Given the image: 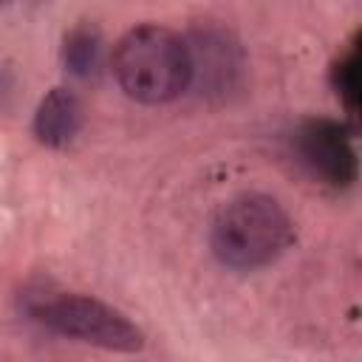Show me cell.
Instances as JSON below:
<instances>
[{"label": "cell", "mask_w": 362, "mask_h": 362, "mask_svg": "<svg viewBox=\"0 0 362 362\" xmlns=\"http://www.w3.org/2000/svg\"><path fill=\"white\" fill-rule=\"evenodd\" d=\"M110 68L124 96L141 105L173 102L192 85L187 40L156 23H141L122 34L113 45Z\"/></svg>", "instance_id": "obj_1"}, {"label": "cell", "mask_w": 362, "mask_h": 362, "mask_svg": "<svg viewBox=\"0 0 362 362\" xmlns=\"http://www.w3.org/2000/svg\"><path fill=\"white\" fill-rule=\"evenodd\" d=\"M294 240L286 209L263 192H243L226 201L209 232L212 255L235 272H255L274 263Z\"/></svg>", "instance_id": "obj_2"}, {"label": "cell", "mask_w": 362, "mask_h": 362, "mask_svg": "<svg viewBox=\"0 0 362 362\" xmlns=\"http://www.w3.org/2000/svg\"><path fill=\"white\" fill-rule=\"evenodd\" d=\"M25 314L45 331L85 345L119 354H136L144 348V334L136 322L88 294H31L25 300Z\"/></svg>", "instance_id": "obj_3"}, {"label": "cell", "mask_w": 362, "mask_h": 362, "mask_svg": "<svg viewBox=\"0 0 362 362\" xmlns=\"http://www.w3.org/2000/svg\"><path fill=\"white\" fill-rule=\"evenodd\" d=\"M294 153L322 184L348 189L356 181L359 161L351 130L337 119H305L294 130Z\"/></svg>", "instance_id": "obj_4"}, {"label": "cell", "mask_w": 362, "mask_h": 362, "mask_svg": "<svg viewBox=\"0 0 362 362\" xmlns=\"http://www.w3.org/2000/svg\"><path fill=\"white\" fill-rule=\"evenodd\" d=\"M189 59H192V79H201V85L209 93H226L232 88V79L240 71L238 62V45L229 42V37L221 28H204L192 34Z\"/></svg>", "instance_id": "obj_5"}, {"label": "cell", "mask_w": 362, "mask_h": 362, "mask_svg": "<svg viewBox=\"0 0 362 362\" xmlns=\"http://www.w3.org/2000/svg\"><path fill=\"white\" fill-rule=\"evenodd\" d=\"M82 130V102L71 88H51L34 113V136L45 147H68Z\"/></svg>", "instance_id": "obj_6"}, {"label": "cell", "mask_w": 362, "mask_h": 362, "mask_svg": "<svg viewBox=\"0 0 362 362\" xmlns=\"http://www.w3.org/2000/svg\"><path fill=\"white\" fill-rule=\"evenodd\" d=\"M102 62V34L90 23L74 25L62 40V65L71 76L90 79Z\"/></svg>", "instance_id": "obj_7"}, {"label": "cell", "mask_w": 362, "mask_h": 362, "mask_svg": "<svg viewBox=\"0 0 362 362\" xmlns=\"http://www.w3.org/2000/svg\"><path fill=\"white\" fill-rule=\"evenodd\" d=\"M362 57H359V37H354L348 42V48L339 54V59L331 65V85L339 96V102L345 105L348 116L356 119L359 113V102H362Z\"/></svg>", "instance_id": "obj_8"}, {"label": "cell", "mask_w": 362, "mask_h": 362, "mask_svg": "<svg viewBox=\"0 0 362 362\" xmlns=\"http://www.w3.org/2000/svg\"><path fill=\"white\" fill-rule=\"evenodd\" d=\"M3 6H8V0H0V8H3Z\"/></svg>", "instance_id": "obj_9"}]
</instances>
